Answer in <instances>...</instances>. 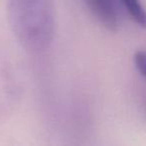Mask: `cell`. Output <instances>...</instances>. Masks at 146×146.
Segmentation results:
<instances>
[{
  "label": "cell",
  "instance_id": "cell-1",
  "mask_svg": "<svg viewBox=\"0 0 146 146\" xmlns=\"http://www.w3.org/2000/svg\"><path fill=\"white\" fill-rule=\"evenodd\" d=\"M7 14L23 48L38 53L50 46L55 32L53 0H7Z\"/></svg>",
  "mask_w": 146,
  "mask_h": 146
},
{
  "label": "cell",
  "instance_id": "cell-2",
  "mask_svg": "<svg viewBox=\"0 0 146 146\" xmlns=\"http://www.w3.org/2000/svg\"><path fill=\"white\" fill-rule=\"evenodd\" d=\"M87 8L100 24L108 30L115 31L119 26L117 0H83Z\"/></svg>",
  "mask_w": 146,
  "mask_h": 146
},
{
  "label": "cell",
  "instance_id": "cell-3",
  "mask_svg": "<svg viewBox=\"0 0 146 146\" xmlns=\"http://www.w3.org/2000/svg\"><path fill=\"white\" fill-rule=\"evenodd\" d=\"M130 18L141 28L146 29V10L140 0H120Z\"/></svg>",
  "mask_w": 146,
  "mask_h": 146
},
{
  "label": "cell",
  "instance_id": "cell-4",
  "mask_svg": "<svg viewBox=\"0 0 146 146\" xmlns=\"http://www.w3.org/2000/svg\"><path fill=\"white\" fill-rule=\"evenodd\" d=\"M133 59L137 71L146 79V51L138 50L134 54Z\"/></svg>",
  "mask_w": 146,
  "mask_h": 146
}]
</instances>
